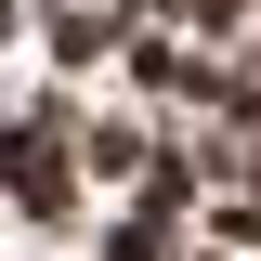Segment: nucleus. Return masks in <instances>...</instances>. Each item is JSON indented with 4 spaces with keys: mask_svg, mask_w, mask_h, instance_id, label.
<instances>
[{
    "mask_svg": "<svg viewBox=\"0 0 261 261\" xmlns=\"http://www.w3.org/2000/svg\"><path fill=\"white\" fill-rule=\"evenodd\" d=\"M0 170H13V196H27V209H65V170H53V144H39V130H0Z\"/></svg>",
    "mask_w": 261,
    "mask_h": 261,
    "instance_id": "1",
    "label": "nucleus"
},
{
    "mask_svg": "<svg viewBox=\"0 0 261 261\" xmlns=\"http://www.w3.org/2000/svg\"><path fill=\"white\" fill-rule=\"evenodd\" d=\"M105 261H157V222H118V235H105Z\"/></svg>",
    "mask_w": 261,
    "mask_h": 261,
    "instance_id": "2",
    "label": "nucleus"
}]
</instances>
